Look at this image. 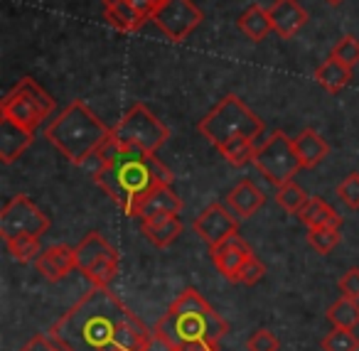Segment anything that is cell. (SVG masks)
I'll return each mask as SVG.
<instances>
[{
    "mask_svg": "<svg viewBox=\"0 0 359 351\" xmlns=\"http://www.w3.org/2000/svg\"><path fill=\"white\" fill-rule=\"evenodd\" d=\"M50 336L62 351H148L153 331L109 287H91Z\"/></svg>",
    "mask_w": 359,
    "mask_h": 351,
    "instance_id": "cell-1",
    "label": "cell"
},
{
    "mask_svg": "<svg viewBox=\"0 0 359 351\" xmlns=\"http://www.w3.org/2000/svg\"><path fill=\"white\" fill-rule=\"evenodd\" d=\"M91 177L94 182L123 209L133 214L135 204L160 184H172V172L155 158V153H143L135 148H121L109 138L94 155Z\"/></svg>",
    "mask_w": 359,
    "mask_h": 351,
    "instance_id": "cell-2",
    "label": "cell"
},
{
    "mask_svg": "<svg viewBox=\"0 0 359 351\" xmlns=\"http://www.w3.org/2000/svg\"><path fill=\"white\" fill-rule=\"evenodd\" d=\"M45 135L69 163L86 165L111 138V130L96 118V113L84 101H72L52 121Z\"/></svg>",
    "mask_w": 359,
    "mask_h": 351,
    "instance_id": "cell-3",
    "label": "cell"
},
{
    "mask_svg": "<svg viewBox=\"0 0 359 351\" xmlns=\"http://www.w3.org/2000/svg\"><path fill=\"white\" fill-rule=\"evenodd\" d=\"M200 133L217 145V150L234 138H256L264 135V121L239 99V96H224L205 118L200 121Z\"/></svg>",
    "mask_w": 359,
    "mask_h": 351,
    "instance_id": "cell-4",
    "label": "cell"
},
{
    "mask_svg": "<svg viewBox=\"0 0 359 351\" xmlns=\"http://www.w3.org/2000/svg\"><path fill=\"white\" fill-rule=\"evenodd\" d=\"M158 334H163L170 344L177 349H187V346H202V349H212L222 336L229 331V324L222 315L215 310H202V312H185V315H168L155 324Z\"/></svg>",
    "mask_w": 359,
    "mask_h": 351,
    "instance_id": "cell-5",
    "label": "cell"
},
{
    "mask_svg": "<svg viewBox=\"0 0 359 351\" xmlns=\"http://www.w3.org/2000/svg\"><path fill=\"white\" fill-rule=\"evenodd\" d=\"M111 138L121 148H135L143 153H158L170 138V130L145 104H133L118 123L111 128Z\"/></svg>",
    "mask_w": 359,
    "mask_h": 351,
    "instance_id": "cell-6",
    "label": "cell"
},
{
    "mask_svg": "<svg viewBox=\"0 0 359 351\" xmlns=\"http://www.w3.org/2000/svg\"><path fill=\"white\" fill-rule=\"evenodd\" d=\"M52 111H55V99L30 76L18 81L0 104V116H8L30 133L40 128V123Z\"/></svg>",
    "mask_w": 359,
    "mask_h": 351,
    "instance_id": "cell-7",
    "label": "cell"
},
{
    "mask_svg": "<svg viewBox=\"0 0 359 351\" xmlns=\"http://www.w3.org/2000/svg\"><path fill=\"white\" fill-rule=\"evenodd\" d=\"M254 165L273 187L290 182L298 174V170L303 167L298 153H295V143L283 130H276L261 148H256Z\"/></svg>",
    "mask_w": 359,
    "mask_h": 351,
    "instance_id": "cell-8",
    "label": "cell"
},
{
    "mask_svg": "<svg viewBox=\"0 0 359 351\" xmlns=\"http://www.w3.org/2000/svg\"><path fill=\"white\" fill-rule=\"evenodd\" d=\"M50 228V216L27 194H18L0 212V236L11 241L15 236H42Z\"/></svg>",
    "mask_w": 359,
    "mask_h": 351,
    "instance_id": "cell-9",
    "label": "cell"
},
{
    "mask_svg": "<svg viewBox=\"0 0 359 351\" xmlns=\"http://www.w3.org/2000/svg\"><path fill=\"white\" fill-rule=\"evenodd\" d=\"M150 20L168 40L185 42L202 25L205 15L192 0H160Z\"/></svg>",
    "mask_w": 359,
    "mask_h": 351,
    "instance_id": "cell-10",
    "label": "cell"
},
{
    "mask_svg": "<svg viewBox=\"0 0 359 351\" xmlns=\"http://www.w3.org/2000/svg\"><path fill=\"white\" fill-rule=\"evenodd\" d=\"M192 228L197 231V236H202V241L210 243V248H215L222 241L239 233V221L222 204L215 202L207 209H202L200 216L192 221Z\"/></svg>",
    "mask_w": 359,
    "mask_h": 351,
    "instance_id": "cell-11",
    "label": "cell"
},
{
    "mask_svg": "<svg viewBox=\"0 0 359 351\" xmlns=\"http://www.w3.org/2000/svg\"><path fill=\"white\" fill-rule=\"evenodd\" d=\"M251 256H254V253H251L249 243H246L239 233L212 248V263H215L217 270L231 282L239 280V270L244 268V263L249 261Z\"/></svg>",
    "mask_w": 359,
    "mask_h": 351,
    "instance_id": "cell-12",
    "label": "cell"
},
{
    "mask_svg": "<svg viewBox=\"0 0 359 351\" xmlns=\"http://www.w3.org/2000/svg\"><path fill=\"white\" fill-rule=\"evenodd\" d=\"M35 268L45 280L57 282L62 277H67L72 270H76V253L67 243H55V246H47L45 251L37 256Z\"/></svg>",
    "mask_w": 359,
    "mask_h": 351,
    "instance_id": "cell-13",
    "label": "cell"
},
{
    "mask_svg": "<svg viewBox=\"0 0 359 351\" xmlns=\"http://www.w3.org/2000/svg\"><path fill=\"white\" fill-rule=\"evenodd\" d=\"M269 15L273 32L283 40L295 37L308 22V13L303 11L298 0H273V6L269 8Z\"/></svg>",
    "mask_w": 359,
    "mask_h": 351,
    "instance_id": "cell-14",
    "label": "cell"
},
{
    "mask_svg": "<svg viewBox=\"0 0 359 351\" xmlns=\"http://www.w3.org/2000/svg\"><path fill=\"white\" fill-rule=\"evenodd\" d=\"M180 212H182V199L172 192L170 184H160V187L150 189V192L135 204L130 216L148 219V216H155V214H175V216H177Z\"/></svg>",
    "mask_w": 359,
    "mask_h": 351,
    "instance_id": "cell-15",
    "label": "cell"
},
{
    "mask_svg": "<svg viewBox=\"0 0 359 351\" xmlns=\"http://www.w3.org/2000/svg\"><path fill=\"white\" fill-rule=\"evenodd\" d=\"M35 133L25 130L22 125H18L15 121H11L8 116H0V160L6 165L15 163L27 148H30Z\"/></svg>",
    "mask_w": 359,
    "mask_h": 351,
    "instance_id": "cell-16",
    "label": "cell"
},
{
    "mask_svg": "<svg viewBox=\"0 0 359 351\" xmlns=\"http://www.w3.org/2000/svg\"><path fill=\"white\" fill-rule=\"evenodd\" d=\"M140 231L153 246L165 248L182 233V221L175 214H155V216L140 219Z\"/></svg>",
    "mask_w": 359,
    "mask_h": 351,
    "instance_id": "cell-17",
    "label": "cell"
},
{
    "mask_svg": "<svg viewBox=\"0 0 359 351\" xmlns=\"http://www.w3.org/2000/svg\"><path fill=\"white\" fill-rule=\"evenodd\" d=\"M226 204H229L231 212H234L239 219H249V216H254V214L259 212L261 207H264L266 197H264V192H261V189L256 187L254 182L244 179V182H239L229 192V197H226Z\"/></svg>",
    "mask_w": 359,
    "mask_h": 351,
    "instance_id": "cell-18",
    "label": "cell"
},
{
    "mask_svg": "<svg viewBox=\"0 0 359 351\" xmlns=\"http://www.w3.org/2000/svg\"><path fill=\"white\" fill-rule=\"evenodd\" d=\"M293 143H295V153H298L303 167H315V165L323 163L330 153L327 140L320 133H315L313 128H305L303 133H298Z\"/></svg>",
    "mask_w": 359,
    "mask_h": 351,
    "instance_id": "cell-19",
    "label": "cell"
},
{
    "mask_svg": "<svg viewBox=\"0 0 359 351\" xmlns=\"http://www.w3.org/2000/svg\"><path fill=\"white\" fill-rule=\"evenodd\" d=\"M116 248L111 246L109 241H106L101 233H89V236L84 238V241L79 243V246L74 248L76 253V270L79 273H86L89 268H94L96 263L101 261V258H106L109 253H114Z\"/></svg>",
    "mask_w": 359,
    "mask_h": 351,
    "instance_id": "cell-20",
    "label": "cell"
},
{
    "mask_svg": "<svg viewBox=\"0 0 359 351\" xmlns=\"http://www.w3.org/2000/svg\"><path fill=\"white\" fill-rule=\"evenodd\" d=\"M298 216L308 228H323V226L342 228V216H339L330 204H325L323 199H318V197H310L308 204L300 209Z\"/></svg>",
    "mask_w": 359,
    "mask_h": 351,
    "instance_id": "cell-21",
    "label": "cell"
},
{
    "mask_svg": "<svg viewBox=\"0 0 359 351\" xmlns=\"http://www.w3.org/2000/svg\"><path fill=\"white\" fill-rule=\"evenodd\" d=\"M104 15L109 20V25H114L118 32H135L145 22V18L135 11L130 0H118V3L104 6Z\"/></svg>",
    "mask_w": 359,
    "mask_h": 351,
    "instance_id": "cell-22",
    "label": "cell"
},
{
    "mask_svg": "<svg viewBox=\"0 0 359 351\" xmlns=\"http://www.w3.org/2000/svg\"><path fill=\"white\" fill-rule=\"evenodd\" d=\"M315 79H318V84L323 86L325 91L339 94V91L349 84V79H352V67L342 64V62H337L334 57H330V60L315 71Z\"/></svg>",
    "mask_w": 359,
    "mask_h": 351,
    "instance_id": "cell-23",
    "label": "cell"
},
{
    "mask_svg": "<svg viewBox=\"0 0 359 351\" xmlns=\"http://www.w3.org/2000/svg\"><path fill=\"white\" fill-rule=\"evenodd\" d=\"M239 30L244 32L249 40L261 42L271 30H273L269 11H266V8H261V6H249L239 18Z\"/></svg>",
    "mask_w": 359,
    "mask_h": 351,
    "instance_id": "cell-24",
    "label": "cell"
},
{
    "mask_svg": "<svg viewBox=\"0 0 359 351\" xmlns=\"http://www.w3.org/2000/svg\"><path fill=\"white\" fill-rule=\"evenodd\" d=\"M327 319L339 329H354L359 324V302L349 300V297H339L327 310Z\"/></svg>",
    "mask_w": 359,
    "mask_h": 351,
    "instance_id": "cell-25",
    "label": "cell"
},
{
    "mask_svg": "<svg viewBox=\"0 0 359 351\" xmlns=\"http://www.w3.org/2000/svg\"><path fill=\"white\" fill-rule=\"evenodd\" d=\"M219 153L224 155L229 165H234V167H244V165L254 163L256 143L249 138H234V140H229V143L222 145Z\"/></svg>",
    "mask_w": 359,
    "mask_h": 351,
    "instance_id": "cell-26",
    "label": "cell"
},
{
    "mask_svg": "<svg viewBox=\"0 0 359 351\" xmlns=\"http://www.w3.org/2000/svg\"><path fill=\"white\" fill-rule=\"evenodd\" d=\"M308 199L310 197L305 194V189L300 187V184H295V179L276 187V202H278L288 214H300V209L308 204Z\"/></svg>",
    "mask_w": 359,
    "mask_h": 351,
    "instance_id": "cell-27",
    "label": "cell"
},
{
    "mask_svg": "<svg viewBox=\"0 0 359 351\" xmlns=\"http://www.w3.org/2000/svg\"><path fill=\"white\" fill-rule=\"evenodd\" d=\"M116 273H118V251H114L106 258H101V261L96 263L94 268H89L84 275L89 277V282L94 287H109L111 282H114Z\"/></svg>",
    "mask_w": 359,
    "mask_h": 351,
    "instance_id": "cell-28",
    "label": "cell"
},
{
    "mask_svg": "<svg viewBox=\"0 0 359 351\" xmlns=\"http://www.w3.org/2000/svg\"><path fill=\"white\" fill-rule=\"evenodd\" d=\"M6 246L18 263L37 261V256L42 253L40 251V236H15V238H11V241H6Z\"/></svg>",
    "mask_w": 359,
    "mask_h": 351,
    "instance_id": "cell-29",
    "label": "cell"
},
{
    "mask_svg": "<svg viewBox=\"0 0 359 351\" xmlns=\"http://www.w3.org/2000/svg\"><path fill=\"white\" fill-rule=\"evenodd\" d=\"M342 241V233L339 228H332V226H323V228H308V243L315 248L318 253H330L339 246Z\"/></svg>",
    "mask_w": 359,
    "mask_h": 351,
    "instance_id": "cell-30",
    "label": "cell"
},
{
    "mask_svg": "<svg viewBox=\"0 0 359 351\" xmlns=\"http://www.w3.org/2000/svg\"><path fill=\"white\" fill-rule=\"evenodd\" d=\"M210 302L202 297V292H197L195 287H187L177 295V300L170 305L168 312L172 315H185V312H202V310H210Z\"/></svg>",
    "mask_w": 359,
    "mask_h": 351,
    "instance_id": "cell-31",
    "label": "cell"
},
{
    "mask_svg": "<svg viewBox=\"0 0 359 351\" xmlns=\"http://www.w3.org/2000/svg\"><path fill=\"white\" fill-rule=\"evenodd\" d=\"M323 349L325 351H359V336L354 334V329H339V326H334L323 339Z\"/></svg>",
    "mask_w": 359,
    "mask_h": 351,
    "instance_id": "cell-32",
    "label": "cell"
},
{
    "mask_svg": "<svg viewBox=\"0 0 359 351\" xmlns=\"http://www.w3.org/2000/svg\"><path fill=\"white\" fill-rule=\"evenodd\" d=\"M330 57H334L337 62H342V64H347L354 69V67L359 64V40L352 35H344L342 40L332 47V55Z\"/></svg>",
    "mask_w": 359,
    "mask_h": 351,
    "instance_id": "cell-33",
    "label": "cell"
},
{
    "mask_svg": "<svg viewBox=\"0 0 359 351\" xmlns=\"http://www.w3.org/2000/svg\"><path fill=\"white\" fill-rule=\"evenodd\" d=\"M337 197L347 204L349 209H359V172H352L339 182Z\"/></svg>",
    "mask_w": 359,
    "mask_h": 351,
    "instance_id": "cell-34",
    "label": "cell"
},
{
    "mask_svg": "<svg viewBox=\"0 0 359 351\" xmlns=\"http://www.w3.org/2000/svg\"><path fill=\"white\" fill-rule=\"evenodd\" d=\"M246 349L249 351H278L280 344L276 339V334H271L269 329H256L254 334L246 341Z\"/></svg>",
    "mask_w": 359,
    "mask_h": 351,
    "instance_id": "cell-35",
    "label": "cell"
},
{
    "mask_svg": "<svg viewBox=\"0 0 359 351\" xmlns=\"http://www.w3.org/2000/svg\"><path fill=\"white\" fill-rule=\"evenodd\" d=\"M264 275H266V266L256 256H251L249 261L244 263V268L239 270V282H246V285H256V282H259Z\"/></svg>",
    "mask_w": 359,
    "mask_h": 351,
    "instance_id": "cell-36",
    "label": "cell"
},
{
    "mask_svg": "<svg viewBox=\"0 0 359 351\" xmlns=\"http://www.w3.org/2000/svg\"><path fill=\"white\" fill-rule=\"evenodd\" d=\"M339 292L342 297H349V300H359V268H352L342 275L339 280Z\"/></svg>",
    "mask_w": 359,
    "mask_h": 351,
    "instance_id": "cell-37",
    "label": "cell"
},
{
    "mask_svg": "<svg viewBox=\"0 0 359 351\" xmlns=\"http://www.w3.org/2000/svg\"><path fill=\"white\" fill-rule=\"evenodd\" d=\"M20 351H62V349L52 341L50 334H37V336H32Z\"/></svg>",
    "mask_w": 359,
    "mask_h": 351,
    "instance_id": "cell-38",
    "label": "cell"
},
{
    "mask_svg": "<svg viewBox=\"0 0 359 351\" xmlns=\"http://www.w3.org/2000/svg\"><path fill=\"white\" fill-rule=\"evenodd\" d=\"M325 3H327V6H339L342 0H325Z\"/></svg>",
    "mask_w": 359,
    "mask_h": 351,
    "instance_id": "cell-39",
    "label": "cell"
},
{
    "mask_svg": "<svg viewBox=\"0 0 359 351\" xmlns=\"http://www.w3.org/2000/svg\"><path fill=\"white\" fill-rule=\"evenodd\" d=\"M111 3H118V0H104V6H111Z\"/></svg>",
    "mask_w": 359,
    "mask_h": 351,
    "instance_id": "cell-40",
    "label": "cell"
}]
</instances>
